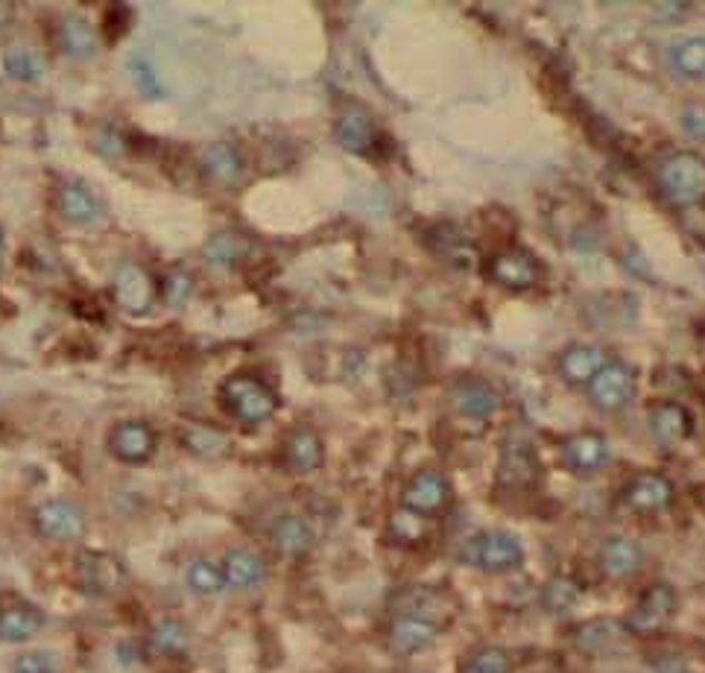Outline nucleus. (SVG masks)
<instances>
[{
  "label": "nucleus",
  "instance_id": "nucleus-1",
  "mask_svg": "<svg viewBox=\"0 0 705 673\" xmlns=\"http://www.w3.org/2000/svg\"><path fill=\"white\" fill-rule=\"evenodd\" d=\"M219 399H223L228 413L244 425L267 422V419H273L275 410H278L275 392L270 390L264 381H258V378L252 375H235L228 378V381H223V387H219Z\"/></svg>",
  "mask_w": 705,
  "mask_h": 673
},
{
  "label": "nucleus",
  "instance_id": "nucleus-2",
  "mask_svg": "<svg viewBox=\"0 0 705 673\" xmlns=\"http://www.w3.org/2000/svg\"><path fill=\"white\" fill-rule=\"evenodd\" d=\"M462 559L487 574L516 572L525 563V545L510 530H483L466 542Z\"/></svg>",
  "mask_w": 705,
  "mask_h": 673
},
{
  "label": "nucleus",
  "instance_id": "nucleus-3",
  "mask_svg": "<svg viewBox=\"0 0 705 673\" xmlns=\"http://www.w3.org/2000/svg\"><path fill=\"white\" fill-rule=\"evenodd\" d=\"M658 188L674 205H694L705 196V158L674 153L658 167Z\"/></svg>",
  "mask_w": 705,
  "mask_h": 673
},
{
  "label": "nucleus",
  "instance_id": "nucleus-4",
  "mask_svg": "<svg viewBox=\"0 0 705 673\" xmlns=\"http://www.w3.org/2000/svg\"><path fill=\"white\" fill-rule=\"evenodd\" d=\"M74 574H77V586L95 597H111L129 586L126 565L109 550H79Z\"/></svg>",
  "mask_w": 705,
  "mask_h": 673
},
{
  "label": "nucleus",
  "instance_id": "nucleus-5",
  "mask_svg": "<svg viewBox=\"0 0 705 673\" xmlns=\"http://www.w3.org/2000/svg\"><path fill=\"white\" fill-rule=\"evenodd\" d=\"M676 603L679 601H676L674 586H667V583H653V586L638 597V603H635L633 609H629L627 621H624L627 633L629 635L662 633V630L670 624V618L676 615Z\"/></svg>",
  "mask_w": 705,
  "mask_h": 673
},
{
  "label": "nucleus",
  "instance_id": "nucleus-6",
  "mask_svg": "<svg viewBox=\"0 0 705 673\" xmlns=\"http://www.w3.org/2000/svg\"><path fill=\"white\" fill-rule=\"evenodd\" d=\"M541 478V462L536 457L533 446L527 433L512 431L510 439L503 442L501 466H498V480L501 486H512V489H527V486H536Z\"/></svg>",
  "mask_w": 705,
  "mask_h": 673
},
{
  "label": "nucleus",
  "instance_id": "nucleus-7",
  "mask_svg": "<svg viewBox=\"0 0 705 673\" xmlns=\"http://www.w3.org/2000/svg\"><path fill=\"white\" fill-rule=\"evenodd\" d=\"M451 501V484L442 471L424 469L415 471L413 478L408 480L404 492H401V504L413 516H437Z\"/></svg>",
  "mask_w": 705,
  "mask_h": 673
},
{
  "label": "nucleus",
  "instance_id": "nucleus-8",
  "mask_svg": "<svg viewBox=\"0 0 705 673\" xmlns=\"http://www.w3.org/2000/svg\"><path fill=\"white\" fill-rule=\"evenodd\" d=\"M588 396L600 410H624L635 399V369L624 361L606 363L588 381Z\"/></svg>",
  "mask_w": 705,
  "mask_h": 673
},
{
  "label": "nucleus",
  "instance_id": "nucleus-9",
  "mask_svg": "<svg viewBox=\"0 0 705 673\" xmlns=\"http://www.w3.org/2000/svg\"><path fill=\"white\" fill-rule=\"evenodd\" d=\"M439 633H442V626L433 624V621L419 618V615H395L390 630H386V644L399 656H415V653L431 647Z\"/></svg>",
  "mask_w": 705,
  "mask_h": 673
},
{
  "label": "nucleus",
  "instance_id": "nucleus-10",
  "mask_svg": "<svg viewBox=\"0 0 705 673\" xmlns=\"http://www.w3.org/2000/svg\"><path fill=\"white\" fill-rule=\"evenodd\" d=\"M539 264L530 252L503 250L489 261V279L507 290H530L539 284Z\"/></svg>",
  "mask_w": 705,
  "mask_h": 673
},
{
  "label": "nucleus",
  "instance_id": "nucleus-11",
  "mask_svg": "<svg viewBox=\"0 0 705 673\" xmlns=\"http://www.w3.org/2000/svg\"><path fill=\"white\" fill-rule=\"evenodd\" d=\"M36 527L56 542H74L86 533V516L71 501H45L36 509Z\"/></svg>",
  "mask_w": 705,
  "mask_h": 673
},
{
  "label": "nucleus",
  "instance_id": "nucleus-12",
  "mask_svg": "<svg viewBox=\"0 0 705 673\" xmlns=\"http://www.w3.org/2000/svg\"><path fill=\"white\" fill-rule=\"evenodd\" d=\"M562 462L574 471H600L611 462V446L609 439L600 433H574L559 448Z\"/></svg>",
  "mask_w": 705,
  "mask_h": 673
},
{
  "label": "nucleus",
  "instance_id": "nucleus-13",
  "mask_svg": "<svg viewBox=\"0 0 705 673\" xmlns=\"http://www.w3.org/2000/svg\"><path fill=\"white\" fill-rule=\"evenodd\" d=\"M282 457L284 466L298 475H307V471H316L325 460V446H322L320 433L307 425H296L282 442Z\"/></svg>",
  "mask_w": 705,
  "mask_h": 673
},
{
  "label": "nucleus",
  "instance_id": "nucleus-14",
  "mask_svg": "<svg viewBox=\"0 0 705 673\" xmlns=\"http://www.w3.org/2000/svg\"><path fill=\"white\" fill-rule=\"evenodd\" d=\"M109 451L129 466L147 462L156 451V431L147 422H120L109 433Z\"/></svg>",
  "mask_w": 705,
  "mask_h": 673
},
{
  "label": "nucleus",
  "instance_id": "nucleus-15",
  "mask_svg": "<svg viewBox=\"0 0 705 673\" xmlns=\"http://www.w3.org/2000/svg\"><path fill=\"white\" fill-rule=\"evenodd\" d=\"M115 299L124 311L144 313L149 311L153 299H156V284L144 266L120 264L118 273H115Z\"/></svg>",
  "mask_w": 705,
  "mask_h": 673
},
{
  "label": "nucleus",
  "instance_id": "nucleus-16",
  "mask_svg": "<svg viewBox=\"0 0 705 673\" xmlns=\"http://www.w3.org/2000/svg\"><path fill=\"white\" fill-rule=\"evenodd\" d=\"M627 626L620 621L595 618L574 630V647L588 656H606V653H618L627 642Z\"/></svg>",
  "mask_w": 705,
  "mask_h": 673
},
{
  "label": "nucleus",
  "instance_id": "nucleus-17",
  "mask_svg": "<svg viewBox=\"0 0 705 673\" xmlns=\"http://www.w3.org/2000/svg\"><path fill=\"white\" fill-rule=\"evenodd\" d=\"M627 507L635 513H662L674 504V484L665 478V475H656V471H647V475H638L633 484L627 486Z\"/></svg>",
  "mask_w": 705,
  "mask_h": 673
},
{
  "label": "nucleus",
  "instance_id": "nucleus-18",
  "mask_svg": "<svg viewBox=\"0 0 705 673\" xmlns=\"http://www.w3.org/2000/svg\"><path fill=\"white\" fill-rule=\"evenodd\" d=\"M451 401L469 419H489V416L498 413V408H501V392L495 390L489 381L466 378V381H457L451 387Z\"/></svg>",
  "mask_w": 705,
  "mask_h": 673
},
{
  "label": "nucleus",
  "instance_id": "nucleus-19",
  "mask_svg": "<svg viewBox=\"0 0 705 673\" xmlns=\"http://www.w3.org/2000/svg\"><path fill=\"white\" fill-rule=\"evenodd\" d=\"M334 138H337L340 147L361 156L375 144V124L361 106H345L337 115V124H334Z\"/></svg>",
  "mask_w": 705,
  "mask_h": 673
},
{
  "label": "nucleus",
  "instance_id": "nucleus-20",
  "mask_svg": "<svg viewBox=\"0 0 705 673\" xmlns=\"http://www.w3.org/2000/svg\"><path fill=\"white\" fill-rule=\"evenodd\" d=\"M642 565H644V550L635 539H627V536H611V539L604 542V548H600V572H604L606 577H615V579L633 577Z\"/></svg>",
  "mask_w": 705,
  "mask_h": 673
},
{
  "label": "nucleus",
  "instance_id": "nucleus-21",
  "mask_svg": "<svg viewBox=\"0 0 705 673\" xmlns=\"http://www.w3.org/2000/svg\"><path fill=\"white\" fill-rule=\"evenodd\" d=\"M314 527L307 525V518L302 516H284L278 518L270 530V542L273 548L282 556H291V559H298L305 556L307 550L314 548Z\"/></svg>",
  "mask_w": 705,
  "mask_h": 673
},
{
  "label": "nucleus",
  "instance_id": "nucleus-22",
  "mask_svg": "<svg viewBox=\"0 0 705 673\" xmlns=\"http://www.w3.org/2000/svg\"><path fill=\"white\" fill-rule=\"evenodd\" d=\"M199 162H203L205 176L217 182V185H235V182H241V176H244V158H241L235 144L228 142L208 144V147L203 149Z\"/></svg>",
  "mask_w": 705,
  "mask_h": 673
},
{
  "label": "nucleus",
  "instance_id": "nucleus-23",
  "mask_svg": "<svg viewBox=\"0 0 705 673\" xmlns=\"http://www.w3.org/2000/svg\"><path fill=\"white\" fill-rule=\"evenodd\" d=\"M448 612H451V603H448L445 592H439V588L415 586L399 597V615H419V618L445 626Z\"/></svg>",
  "mask_w": 705,
  "mask_h": 673
},
{
  "label": "nucleus",
  "instance_id": "nucleus-24",
  "mask_svg": "<svg viewBox=\"0 0 705 673\" xmlns=\"http://www.w3.org/2000/svg\"><path fill=\"white\" fill-rule=\"evenodd\" d=\"M667 68L679 79H705V36H685L667 48Z\"/></svg>",
  "mask_w": 705,
  "mask_h": 673
},
{
  "label": "nucleus",
  "instance_id": "nucleus-25",
  "mask_svg": "<svg viewBox=\"0 0 705 673\" xmlns=\"http://www.w3.org/2000/svg\"><path fill=\"white\" fill-rule=\"evenodd\" d=\"M606 367V352L600 345H571L568 352H562L559 358V372H562L565 381L571 384H586L591 378Z\"/></svg>",
  "mask_w": 705,
  "mask_h": 673
},
{
  "label": "nucleus",
  "instance_id": "nucleus-26",
  "mask_svg": "<svg viewBox=\"0 0 705 673\" xmlns=\"http://www.w3.org/2000/svg\"><path fill=\"white\" fill-rule=\"evenodd\" d=\"M650 431L658 446L674 448L691 433V416L682 404H658L650 410Z\"/></svg>",
  "mask_w": 705,
  "mask_h": 673
},
{
  "label": "nucleus",
  "instance_id": "nucleus-27",
  "mask_svg": "<svg viewBox=\"0 0 705 673\" xmlns=\"http://www.w3.org/2000/svg\"><path fill=\"white\" fill-rule=\"evenodd\" d=\"M59 214L74 226H95L102 217V203L86 185H65L59 194Z\"/></svg>",
  "mask_w": 705,
  "mask_h": 673
},
{
  "label": "nucleus",
  "instance_id": "nucleus-28",
  "mask_svg": "<svg viewBox=\"0 0 705 673\" xmlns=\"http://www.w3.org/2000/svg\"><path fill=\"white\" fill-rule=\"evenodd\" d=\"M539 601H541V609L548 612V615L565 618V615H571V612L580 606L582 586L574 577L557 574V577H550L548 583L541 586Z\"/></svg>",
  "mask_w": 705,
  "mask_h": 673
},
{
  "label": "nucleus",
  "instance_id": "nucleus-29",
  "mask_svg": "<svg viewBox=\"0 0 705 673\" xmlns=\"http://www.w3.org/2000/svg\"><path fill=\"white\" fill-rule=\"evenodd\" d=\"M223 577H226V586L255 588L267 577V565L252 550H228L223 559Z\"/></svg>",
  "mask_w": 705,
  "mask_h": 673
},
{
  "label": "nucleus",
  "instance_id": "nucleus-30",
  "mask_svg": "<svg viewBox=\"0 0 705 673\" xmlns=\"http://www.w3.org/2000/svg\"><path fill=\"white\" fill-rule=\"evenodd\" d=\"M182 442L190 455L203 457V460H219L232 451V439L228 433L217 431L212 425H185L182 428Z\"/></svg>",
  "mask_w": 705,
  "mask_h": 673
},
{
  "label": "nucleus",
  "instance_id": "nucleus-31",
  "mask_svg": "<svg viewBox=\"0 0 705 673\" xmlns=\"http://www.w3.org/2000/svg\"><path fill=\"white\" fill-rule=\"evenodd\" d=\"M59 45L74 59H91L97 53V32L86 18L68 16L59 25Z\"/></svg>",
  "mask_w": 705,
  "mask_h": 673
},
{
  "label": "nucleus",
  "instance_id": "nucleus-32",
  "mask_svg": "<svg viewBox=\"0 0 705 673\" xmlns=\"http://www.w3.org/2000/svg\"><path fill=\"white\" fill-rule=\"evenodd\" d=\"M41 612L32 606H9L0 609V638L3 642H27L41 630Z\"/></svg>",
  "mask_w": 705,
  "mask_h": 673
},
{
  "label": "nucleus",
  "instance_id": "nucleus-33",
  "mask_svg": "<svg viewBox=\"0 0 705 673\" xmlns=\"http://www.w3.org/2000/svg\"><path fill=\"white\" fill-rule=\"evenodd\" d=\"M512 659L510 653L498 644H483V647L471 650L469 656L460 662L457 673H510Z\"/></svg>",
  "mask_w": 705,
  "mask_h": 673
},
{
  "label": "nucleus",
  "instance_id": "nucleus-34",
  "mask_svg": "<svg viewBox=\"0 0 705 673\" xmlns=\"http://www.w3.org/2000/svg\"><path fill=\"white\" fill-rule=\"evenodd\" d=\"M185 647H188V633H185V626L179 621L165 618L153 626V633H149V650L153 653H158V656H179V653H185Z\"/></svg>",
  "mask_w": 705,
  "mask_h": 673
},
{
  "label": "nucleus",
  "instance_id": "nucleus-35",
  "mask_svg": "<svg viewBox=\"0 0 705 673\" xmlns=\"http://www.w3.org/2000/svg\"><path fill=\"white\" fill-rule=\"evenodd\" d=\"M246 250H249V243H246L244 237L223 232V235H214L212 241L205 243L203 252H205V259L212 261L214 266H232L244 259Z\"/></svg>",
  "mask_w": 705,
  "mask_h": 673
},
{
  "label": "nucleus",
  "instance_id": "nucleus-36",
  "mask_svg": "<svg viewBox=\"0 0 705 673\" xmlns=\"http://www.w3.org/2000/svg\"><path fill=\"white\" fill-rule=\"evenodd\" d=\"M188 586L194 588L196 595H219L223 588H226V577H223V568H217L214 563L208 559H194L188 565Z\"/></svg>",
  "mask_w": 705,
  "mask_h": 673
},
{
  "label": "nucleus",
  "instance_id": "nucleus-37",
  "mask_svg": "<svg viewBox=\"0 0 705 673\" xmlns=\"http://www.w3.org/2000/svg\"><path fill=\"white\" fill-rule=\"evenodd\" d=\"M3 68L21 82H36L41 77V59L30 48H9L3 53Z\"/></svg>",
  "mask_w": 705,
  "mask_h": 673
},
{
  "label": "nucleus",
  "instance_id": "nucleus-38",
  "mask_svg": "<svg viewBox=\"0 0 705 673\" xmlns=\"http://www.w3.org/2000/svg\"><path fill=\"white\" fill-rule=\"evenodd\" d=\"M679 126L688 138L705 142V103H685L679 109Z\"/></svg>",
  "mask_w": 705,
  "mask_h": 673
},
{
  "label": "nucleus",
  "instance_id": "nucleus-39",
  "mask_svg": "<svg viewBox=\"0 0 705 673\" xmlns=\"http://www.w3.org/2000/svg\"><path fill=\"white\" fill-rule=\"evenodd\" d=\"M12 673H59V667H56V659L45 650H27L16 659Z\"/></svg>",
  "mask_w": 705,
  "mask_h": 673
},
{
  "label": "nucleus",
  "instance_id": "nucleus-40",
  "mask_svg": "<svg viewBox=\"0 0 705 673\" xmlns=\"http://www.w3.org/2000/svg\"><path fill=\"white\" fill-rule=\"evenodd\" d=\"M129 71H133L135 86H138V91H141L144 97H158V95H161V82H158L156 71L149 68L147 59H141V56H135L133 62H129Z\"/></svg>",
  "mask_w": 705,
  "mask_h": 673
},
{
  "label": "nucleus",
  "instance_id": "nucleus-41",
  "mask_svg": "<svg viewBox=\"0 0 705 673\" xmlns=\"http://www.w3.org/2000/svg\"><path fill=\"white\" fill-rule=\"evenodd\" d=\"M190 290H194V282H190L188 273H170L165 282V299L170 305H182V302H188L190 299Z\"/></svg>",
  "mask_w": 705,
  "mask_h": 673
},
{
  "label": "nucleus",
  "instance_id": "nucleus-42",
  "mask_svg": "<svg viewBox=\"0 0 705 673\" xmlns=\"http://www.w3.org/2000/svg\"><path fill=\"white\" fill-rule=\"evenodd\" d=\"M650 673H691V667L679 659H658L656 665L650 667Z\"/></svg>",
  "mask_w": 705,
  "mask_h": 673
},
{
  "label": "nucleus",
  "instance_id": "nucleus-43",
  "mask_svg": "<svg viewBox=\"0 0 705 673\" xmlns=\"http://www.w3.org/2000/svg\"><path fill=\"white\" fill-rule=\"evenodd\" d=\"M12 16H16V7L12 3H0V27H7L12 21Z\"/></svg>",
  "mask_w": 705,
  "mask_h": 673
},
{
  "label": "nucleus",
  "instance_id": "nucleus-44",
  "mask_svg": "<svg viewBox=\"0 0 705 673\" xmlns=\"http://www.w3.org/2000/svg\"><path fill=\"white\" fill-rule=\"evenodd\" d=\"M0 264H3V235H0Z\"/></svg>",
  "mask_w": 705,
  "mask_h": 673
}]
</instances>
